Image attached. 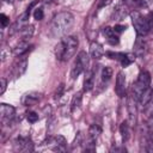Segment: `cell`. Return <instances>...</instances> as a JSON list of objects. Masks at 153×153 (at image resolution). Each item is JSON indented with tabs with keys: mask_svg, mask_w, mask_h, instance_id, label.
Here are the masks:
<instances>
[{
	"mask_svg": "<svg viewBox=\"0 0 153 153\" xmlns=\"http://www.w3.org/2000/svg\"><path fill=\"white\" fill-rule=\"evenodd\" d=\"M126 8L123 7V6H118L117 7V10H116V12H115V16L118 18V20H121L122 18H123V16H126V11H124Z\"/></svg>",
	"mask_w": 153,
	"mask_h": 153,
	"instance_id": "cell-28",
	"label": "cell"
},
{
	"mask_svg": "<svg viewBox=\"0 0 153 153\" xmlns=\"http://www.w3.org/2000/svg\"><path fill=\"white\" fill-rule=\"evenodd\" d=\"M88 65H90V57L86 51H80L76 56V60L72 67L71 71V76L72 79H76L82 72H86L88 69Z\"/></svg>",
	"mask_w": 153,
	"mask_h": 153,
	"instance_id": "cell-4",
	"label": "cell"
},
{
	"mask_svg": "<svg viewBox=\"0 0 153 153\" xmlns=\"http://www.w3.org/2000/svg\"><path fill=\"white\" fill-rule=\"evenodd\" d=\"M35 32V26L29 24V25H24L20 30V37H22V41H29L32 35Z\"/></svg>",
	"mask_w": 153,
	"mask_h": 153,
	"instance_id": "cell-19",
	"label": "cell"
},
{
	"mask_svg": "<svg viewBox=\"0 0 153 153\" xmlns=\"http://www.w3.org/2000/svg\"><path fill=\"white\" fill-rule=\"evenodd\" d=\"M129 126L130 124H128V122H122V124L120 126V133H121L123 142H126L130 136V127Z\"/></svg>",
	"mask_w": 153,
	"mask_h": 153,
	"instance_id": "cell-22",
	"label": "cell"
},
{
	"mask_svg": "<svg viewBox=\"0 0 153 153\" xmlns=\"http://www.w3.org/2000/svg\"><path fill=\"white\" fill-rule=\"evenodd\" d=\"M115 91H116V93H117V96L120 98L126 96V92H127V80H126V74L123 72H120L117 74Z\"/></svg>",
	"mask_w": 153,
	"mask_h": 153,
	"instance_id": "cell-8",
	"label": "cell"
},
{
	"mask_svg": "<svg viewBox=\"0 0 153 153\" xmlns=\"http://www.w3.org/2000/svg\"><path fill=\"white\" fill-rule=\"evenodd\" d=\"M103 35L105 36L106 41H108L111 45H116V44L120 43V38H118V36L116 35V32H115V30H114L112 27H109V26L104 27V29H103Z\"/></svg>",
	"mask_w": 153,
	"mask_h": 153,
	"instance_id": "cell-16",
	"label": "cell"
},
{
	"mask_svg": "<svg viewBox=\"0 0 153 153\" xmlns=\"http://www.w3.org/2000/svg\"><path fill=\"white\" fill-rule=\"evenodd\" d=\"M43 17H44V12H43V10H42L41 7L35 8V11H33V18H35L36 20H42Z\"/></svg>",
	"mask_w": 153,
	"mask_h": 153,
	"instance_id": "cell-27",
	"label": "cell"
},
{
	"mask_svg": "<svg viewBox=\"0 0 153 153\" xmlns=\"http://www.w3.org/2000/svg\"><path fill=\"white\" fill-rule=\"evenodd\" d=\"M38 114L37 112H35V111H29V112H26V120L30 122V123H35V122H37L38 121Z\"/></svg>",
	"mask_w": 153,
	"mask_h": 153,
	"instance_id": "cell-25",
	"label": "cell"
},
{
	"mask_svg": "<svg viewBox=\"0 0 153 153\" xmlns=\"http://www.w3.org/2000/svg\"><path fill=\"white\" fill-rule=\"evenodd\" d=\"M111 152H118V151H122V152H126L127 149L124 148V147H112L111 149H110Z\"/></svg>",
	"mask_w": 153,
	"mask_h": 153,
	"instance_id": "cell-34",
	"label": "cell"
},
{
	"mask_svg": "<svg viewBox=\"0 0 153 153\" xmlns=\"http://www.w3.org/2000/svg\"><path fill=\"white\" fill-rule=\"evenodd\" d=\"M48 1H56V0H48Z\"/></svg>",
	"mask_w": 153,
	"mask_h": 153,
	"instance_id": "cell-36",
	"label": "cell"
},
{
	"mask_svg": "<svg viewBox=\"0 0 153 153\" xmlns=\"http://www.w3.org/2000/svg\"><path fill=\"white\" fill-rule=\"evenodd\" d=\"M90 55L94 60L102 59L104 55V49H103L102 44H99L98 42H92L90 44Z\"/></svg>",
	"mask_w": 153,
	"mask_h": 153,
	"instance_id": "cell-15",
	"label": "cell"
},
{
	"mask_svg": "<svg viewBox=\"0 0 153 153\" xmlns=\"http://www.w3.org/2000/svg\"><path fill=\"white\" fill-rule=\"evenodd\" d=\"M81 99H82V96H81V92H78L74 94L73 99H72V103H71V110L72 111H75V109H79L80 105H81Z\"/></svg>",
	"mask_w": 153,
	"mask_h": 153,
	"instance_id": "cell-24",
	"label": "cell"
},
{
	"mask_svg": "<svg viewBox=\"0 0 153 153\" xmlns=\"http://www.w3.org/2000/svg\"><path fill=\"white\" fill-rule=\"evenodd\" d=\"M130 18H131V23H133V26H134L137 36H146L149 32L151 26L148 24L147 18L141 16L137 11L131 12L130 13Z\"/></svg>",
	"mask_w": 153,
	"mask_h": 153,
	"instance_id": "cell-5",
	"label": "cell"
},
{
	"mask_svg": "<svg viewBox=\"0 0 153 153\" xmlns=\"http://www.w3.org/2000/svg\"><path fill=\"white\" fill-rule=\"evenodd\" d=\"M139 103V100L130 94V97L128 98V115H129V123L130 126H135L136 124V117H137V108L136 104Z\"/></svg>",
	"mask_w": 153,
	"mask_h": 153,
	"instance_id": "cell-7",
	"label": "cell"
},
{
	"mask_svg": "<svg viewBox=\"0 0 153 153\" xmlns=\"http://www.w3.org/2000/svg\"><path fill=\"white\" fill-rule=\"evenodd\" d=\"M153 4V0H137L136 7L137 8H146Z\"/></svg>",
	"mask_w": 153,
	"mask_h": 153,
	"instance_id": "cell-26",
	"label": "cell"
},
{
	"mask_svg": "<svg viewBox=\"0 0 153 153\" xmlns=\"http://www.w3.org/2000/svg\"><path fill=\"white\" fill-rule=\"evenodd\" d=\"M48 142L50 145H53L51 149L53 151H60V152H63L66 149V146H67V141L66 139L62 136V135H56L54 137H49L48 139Z\"/></svg>",
	"mask_w": 153,
	"mask_h": 153,
	"instance_id": "cell-11",
	"label": "cell"
},
{
	"mask_svg": "<svg viewBox=\"0 0 153 153\" xmlns=\"http://www.w3.org/2000/svg\"><path fill=\"white\" fill-rule=\"evenodd\" d=\"M149 85H151V74L147 71H141L139 73V76H137L136 82L133 85L131 94L139 100L141 98L142 93L147 88H149Z\"/></svg>",
	"mask_w": 153,
	"mask_h": 153,
	"instance_id": "cell-3",
	"label": "cell"
},
{
	"mask_svg": "<svg viewBox=\"0 0 153 153\" xmlns=\"http://www.w3.org/2000/svg\"><path fill=\"white\" fill-rule=\"evenodd\" d=\"M14 148L16 151H19V152H31L33 151V143L30 140V137L19 136L14 142Z\"/></svg>",
	"mask_w": 153,
	"mask_h": 153,
	"instance_id": "cell-6",
	"label": "cell"
},
{
	"mask_svg": "<svg viewBox=\"0 0 153 153\" xmlns=\"http://www.w3.org/2000/svg\"><path fill=\"white\" fill-rule=\"evenodd\" d=\"M39 99H41V93L30 92V93L24 94V97L22 99V103H23L24 106H33L39 102Z\"/></svg>",
	"mask_w": 153,
	"mask_h": 153,
	"instance_id": "cell-12",
	"label": "cell"
},
{
	"mask_svg": "<svg viewBox=\"0 0 153 153\" xmlns=\"http://www.w3.org/2000/svg\"><path fill=\"white\" fill-rule=\"evenodd\" d=\"M135 54L133 53H124V56H123V59L120 61L121 62V65L123 66V67H128L129 65H131L134 61H135Z\"/></svg>",
	"mask_w": 153,
	"mask_h": 153,
	"instance_id": "cell-23",
	"label": "cell"
},
{
	"mask_svg": "<svg viewBox=\"0 0 153 153\" xmlns=\"http://www.w3.org/2000/svg\"><path fill=\"white\" fill-rule=\"evenodd\" d=\"M0 82H1V85H0V94H4L6 88H7V80L5 78H1Z\"/></svg>",
	"mask_w": 153,
	"mask_h": 153,
	"instance_id": "cell-31",
	"label": "cell"
},
{
	"mask_svg": "<svg viewBox=\"0 0 153 153\" xmlns=\"http://www.w3.org/2000/svg\"><path fill=\"white\" fill-rule=\"evenodd\" d=\"M27 50H29V42L20 39V42L14 45V48H13V54H14L16 56H22V55H24Z\"/></svg>",
	"mask_w": 153,
	"mask_h": 153,
	"instance_id": "cell-18",
	"label": "cell"
},
{
	"mask_svg": "<svg viewBox=\"0 0 153 153\" xmlns=\"http://www.w3.org/2000/svg\"><path fill=\"white\" fill-rule=\"evenodd\" d=\"M133 51H134L135 56H137V57H142L147 53V43H146L143 36H137L136 37Z\"/></svg>",
	"mask_w": 153,
	"mask_h": 153,
	"instance_id": "cell-10",
	"label": "cell"
},
{
	"mask_svg": "<svg viewBox=\"0 0 153 153\" xmlns=\"http://www.w3.org/2000/svg\"><path fill=\"white\" fill-rule=\"evenodd\" d=\"M0 23H1V26L2 27H6L10 24V18L5 13H1L0 14Z\"/></svg>",
	"mask_w": 153,
	"mask_h": 153,
	"instance_id": "cell-30",
	"label": "cell"
},
{
	"mask_svg": "<svg viewBox=\"0 0 153 153\" xmlns=\"http://www.w3.org/2000/svg\"><path fill=\"white\" fill-rule=\"evenodd\" d=\"M126 29H127V26H126V25H121V24H117V25H115V27H114V30H115L116 33H121V32H123Z\"/></svg>",
	"mask_w": 153,
	"mask_h": 153,
	"instance_id": "cell-32",
	"label": "cell"
},
{
	"mask_svg": "<svg viewBox=\"0 0 153 153\" xmlns=\"http://www.w3.org/2000/svg\"><path fill=\"white\" fill-rule=\"evenodd\" d=\"M111 76H112V68L109 67V66L103 67V69L100 72V80H102V82L103 84H108L110 81Z\"/></svg>",
	"mask_w": 153,
	"mask_h": 153,
	"instance_id": "cell-21",
	"label": "cell"
},
{
	"mask_svg": "<svg viewBox=\"0 0 153 153\" xmlns=\"http://www.w3.org/2000/svg\"><path fill=\"white\" fill-rule=\"evenodd\" d=\"M63 91H65V85L61 84L60 86H57V88H56V91L54 93V98L55 99H60V97L63 94Z\"/></svg>",
	"mask_w": 153,
	"mask_h": 153,
	"instance_id": "cell-29",
	"label": "cell"
},
{
	"mask_svg": "<svg viewBox=\"0 0 153 153\" xmlns=\"http://www.w3.org/2000/svg\"><path fill=\"white\" fill-rule=\"evenodd\" d=\"M4 1H6V2H8V4H12V2H14L16 0H4Z\"/></svg>",
	"mask_w": 153,
	"mask_h": 153,
	"instance_id": "cell-35",
	"label": "cell"
},
{
	"mask_svg": "<svg viewBox=\"0 0 153 153\" xmlns=\"http://www.w3.org/2000/svg\"><path fill=\"white\" fill-rule=\"evenodd\" d=\"M16 115V109L14 106L10 105V104H6V103H1L0 104V117H1V121L5 122V121H11Z\"/></svg>",
	"mask_w": 153,
	"mask_h": 153,
	"instance_id": "cell-9",
	"label": "cell"
},
{
	"mask_svg": "<svg viewBox=\"0 0 153 153\" xmlns=\"http://www.w3.org/2000/svg\"><path fill=\"white\" fill-rule=\"evenodd\" d=\"M79 41L75 36H66L63 37L57 45L55 47V55L56 59L60 61H68L76 51Z\"/></svg>",
	"mask_w": 153,
	"mask_h": 153,
	"instance_id": "cell-2",
	"label": "cell"
},
{
	"mask_svg": "<svg viewBox=\"0 0 153 153\" xmlns=\"http://www.w3.org/2000/svg\"><path fill=\"white\" fill-rule=\"evenodd\" d=\"M26 68H27V59L23 57L13 67V75H14V78H20L26 72Z\"/></svg>",
	"mask_w": 153,
	"mask_h": 153,
	"instance_id": "cell-13",
	"label": "cell"
},
{
	"mask_svg": "<svg viewBox=\"0 0 153 153\" xmlns=\"http://www.w3.org/2000/svg\"><path fill=\"white\" fill-rule=\"evenodd\" d=\"M100 133H102V127L99 124H96V123L91 124L88 128V140L96 141Z\"/></svg>",
	"mask_w": 153,
	"mask_h": 153,
	"instance_id": "cell-20",
	"label": "cell"
},
{
	"mask_svg": "<svg viewBox=\"0 0 153 153\" xmlns=\"http://www.w3.org/2000/svg\"><path fill=\"white\" fill-rule=\"evenodd\" d=\"M146 151L153 153V122L147 124V134H146Z\"/></svg>",
	"mask_w": 153,
	"mask_h": 153,
	"instance_id": "cell-17",
	"label": "cell"
},
{
	"mask_svg": "<svg viewBox=\"0 0 153 153\" xmlns=\"http://www.w3.org/2000/svg\"><path fill=\"white\" fill-rule=\"evenodd\" d=\"M94 86V69H87L84 78V91L88 92Z\"/></svg>",
	"mask_w": 153,
	"mask_h": 153,
	"instance_id": "cell-14",
	"label": "cell"
},
{
	"mask_svg": "<svg viewBox=\"0 0 153 153\" xmlns=\"http://www.w3.org/2000/svg\"><path fill=\"white\" fill-rule=\"evenodd\" d=\"M6 57H7V54H6V48L4 47V48H1V61L4 62V61L6 60Z\"/></svg>",
	"mask_w": 153,
	"mask_h": 153,
	"instance_id": "cell-33",
	"label": "cell"
},
{
	"mask_svg": "<svg viewBox=\"0 0 153 153\" xmlns=\"http://www.w3.org/2000/svg\"><path fill=\"white\" fill-rule=\"evenodd\" d=\"M73 25H74V16L71 12L68 11L59 12L51 19V23L49 26L50 36L55 38L62 37L73 27Z\"/></svg>",
	"mask_w": 153,
	"mask_h": 153,
	"instance_id": "cell-1",
	"label": "cell"
}]
</instances>
